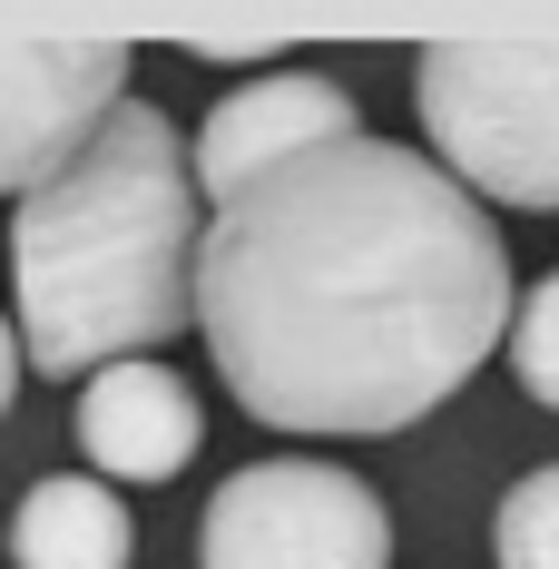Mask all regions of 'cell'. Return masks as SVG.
Listing matches in <instances>:
<instances>
[{
    "label": "cell",
    "mask_w": 559,
    "mask_h": 569,
    "mask_svg": "<svg viewBox=\"0 0 559 569\" xmlns=\"http://www.w3.org/2000/svg\"><path fill=\"white\" fill-rule=\"evenodd\" d=\"M510 246L422 148L343 138L226 197L197 246V335L276 432H402L510 343Z\"/></svg>",
    "instance_id": "1"
},
{
    "label": "cell",
    "mask_w": 559,
    "mask_h": 569,
    "mask_svg": "<svg viewBox=\"0 0 559 569\" xmlns=\"http://www.w3.org/2000/svg\"><path fill=\"white\" fill-rule=\"evenodd\" d=\"M197 158L148 99L10 207V295L30 373H109L197 325Z\"/></svg>",
    "instance_id": "2"
},
{
    "label": "cell",
    "mask_w": 559,
    "mask_h": 569,
    "mask_svg": "<svg viewBox=\"0 0 559 569\" xmlns=\"http://www.w3.org/2000/svg\"><path fill=\"white\" fill-rule=\"evenodd\" d=\"M412 99L471 197L559 217V40H442L412 59Z\"/></svg>",
    "instance_id": "3"
},
{
    "label": "cell",
    "mask_w": 559,
    "mask_h": 569,
    "mask_svg": "<svg viewBox=\"0 0 559 569\" xmlns=\"http://www.w3.org/2000/svg\"><path fill=\"white\" fill-rule=\"evenodd\" d=\"M197 569H392V511L343 461H246L197 520Z\"/></svg>",
    "instance_id": "4"
},
{
    "label": "cell",
    "mask_w": 559,
    "mask_h": 569,
    "mask_svg": "<svg viewBox=\"0 0 559 569\" xmlns=\"http://www.w3.org/2000/svg\"><path fill=\"white\" fill-rule=\"evenodd\" d=\"M128 99L118 40H0V197L50 187Z\"/></svg>",
    "instance_id": "5"
},
{
    "label": "cell",
    "mask_w": 559,
    "mask_h": 569,
    "mask_svg": "<svg viewBox=\"0 0 559 569\" xmlns=\"http://www.w3.org/2000/svg\"><path fill=\"white\" fill-rule=\"evenodd\" d=\"M343 138H363V109L343 99V79L325 69H266V79H236L207 128H197V187L207 197H246V187H266L276 168L295 158H315V148H343Z\"/></svg>",
    "instance_id": "6"
},
{
    "label": "cell",
    "mask_w": 559,
    "mask_h": 569,
    "mask_svg": "<svg viewBox=\"0 0 559 569\" xmlns=\"http://www.w3.org/2000/svg\"><path fill=\"white\" fill-rule=\"evenodd\" d=\"M197 442H207L197 383L168 373L158 353L89 373V393H79V452H89L99 481H177L197 461Z\"/></svg>",
    "instance_id": "7"
},
{
    "label": "cell",
    "mask_w": 559,
    "mask_h": 569,
    "mask_svg": "<svg viewBox=\"0 0 559 569\" xmlns=\"http://www.w3.org/2000/svg\"><path fill=\"white\" fill-rule=\"evenodd\" d=\"M138 520L99 471H50L10 511V569H128Z\"/></svg>",
    "instance_id": "8"
},
{
    "label": "cell",
    "mask_w": 559,
    "mask_h": 569,
    "mask_svg": "<svg viewBox=\"0 0 559 569\" xmlns=\"http://www.w3.org/2000/svg\"><path fill=\"white\" fill-rule=\"evenodd\" d=\"M491 560L501 569H559V461L520 471L491 511Z\"/></svg>",
    "instance_id": "9"
},
{
    "label": "cell",
    "mask_w": 559,
    "mask_h": 569,
    "mask_svg": "<svg viewBox=\"0 0 559 569\" xmlns=\"http://www.w3.org/2000/svg\"><path fill=\"white\" fill-rule=\"evenodd\" d=\"M510 373H520V393L540 402V412H559V266L530 295H520V315H510Z\"/></svg>",
    "instance_id": "10"
},
{
    "label": "cell",
    "mask_w": 559,
    "mask_h": 569,
    "mask_svg": "<svg viewBox=\"0 0 559 569\" xmlns=\"http://www.w3.org/2000/svg\"><path fill=\"white\" fill-rule=\"evenodd\" d=\"M20 363H30V353H20V325L0 315V412H10V393H20Z\"/></svg>",
    "instance_id": "11"
}]
</instances>
